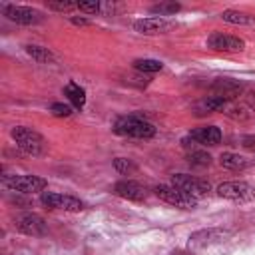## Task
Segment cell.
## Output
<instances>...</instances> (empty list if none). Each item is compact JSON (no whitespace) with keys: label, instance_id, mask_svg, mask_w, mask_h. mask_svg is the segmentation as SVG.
<instances>
[{"label":"cell","instance_id":"1","mask_svg":"<svg viewBox=\"0 0 255 255\" xmlns=\"http://www.w3.org/2000/svg\"><path fill=\"white\" fill-rule=\"evenodd\" d=\"M114 131L124 137H135V139H149L155 135V128L151 122L137 118V116H124L118 118L114 124Z\"/></svg>","mask_w":255,"mask_h":255},{"label":"cell","instance_id":"2","mask_svg":"<svg viewBox=\"0 0 255 255\" xmlns=\"http://www.w3.org/2000/svg\"><path fill=\"white\" fill-rule=\"evenodd\" d=\"M10 135H12V139L16 141V145H18L24 153H28V155H40V153L44 151L46 141H44V137H42L36 129H32V128L16 126V128H12Z\"/></svg>","mask_w":255,"mask_h":255},{"label":"cell","instance_id":"3","mask_svg":"<svg viewBox=\"0 0 255 255\" xmlns=\"http://www.w3.org/2000/svg\"><path fill=\"white\" fill-rule=\"evenodd\" d=\"M153 191L161 201H165L173 207H179V209H195L197 207V197L173 187L171 183L169 185H157Z\"/></svg>","mask_w":255,"mask_h":255},{"label":"cell","instance_id":"4","mask_svg":"<svg viewBox=\"0 0 255 255\" xmlns=\"http://www.w3.org/2000/svg\"><path fill=\"white\" fill-rule=\"evenodd\" d=\"M4 185L18 193H38L48 187V181L40 175H4Z\"/></svg>","mask_w":255,"mask_h":255},{"label":"cell","instance_id":"5","mask_svg":"<svg viewBox=\"0 0 255 255\" xmlns=\"http://www.w3.org/2000/svg\"><path fill=\"white\" fill-rule=\"evenodd\" d=\"M4 16L16 24H22V26H34V24H40L44 20V14L36 8H30V6H16V4H6L4 8Z\"/></svg>","mask_w":255,"mask_h":255},{"label":"cell","instance_id":"6","mask_svg":"<svg viewBox=\"0 0 255 255\" xmlns=\"http://www.w3.org/2000/svg\"><path fill=\"white\" fill-rule=\"evenodd\" d=\"M171 185L181 189V191H185V193H189V195H193V197H201L211 189L209 181H205L201 177H195V175H189V173L171 175Z\"/></svg>","mask_w":255,"mask_h":255},{"label":"cell","instance_id":"7","mask_svg":"<svg viewBox=\"0 0 255 255\" xmlns=\"http://www.w3.org/2000/svg\"><path fill=\"white\" fill-rule=\"evenodd\" d=\"M217 195L229 201H251L255 199V189L245 181H225L217 185Z\"/></svg>","mask_w":255,"mask_h":255},{"label":"cell","instance_id":"8","mask_svg":"<svg viewBox=\"0 0 255 255\" xmlns=\"http://www.w3.org/2000/svg\"><path fill=\"white\" fill-rule=\"evenodd\" d=\"M42 203L50 209H62V211H82L86 205L84 201H80L78 197H72V195H62V193H54V191H44L42 193Z\"/></svg>","mask_w":255,"mask_h":255},{"label":"cell","instance_id":"9","mask_svg":"<svg viewBox=\"0 0 255 255\" xmlns=\"http://www.w3.org/2000/svg\"><path fill=\"white\" fill-rule=\"evenodd\" d=\"M14 227L24 233V235H32V237H42L48 233V223L44 221V217L36 215V213H24L20 217L14 219Z\"/></svg>","mask_w":255,"mask_h":255},{"label":"cell","instance_id":"10","mask_svg":"<svg viewBox=\"0 0 255 255\" xmlns=\"http://www.w3.org/2000/svg\"><path fill=\"white\" fill-rule=\"evenodd\" d=\"M207 46L215 52H241L245 48V42L237 36H229L223 32H213L207 38Z\"/></svg>","mask_w":255,"mask_h":255},{"label":"cell","instance_id":"11","mask_svg":"<svg viewBox=\"0 0 255 255\" xmlns=\"http://www.w3.org/2000/svg\"><path fill=\"white\" fill-rule=\"evenodd\" d=\"M225 237H229V231H223V229H217V227L199 229V231L189 235V245L191 247H207V245L225 241Z\"/></svg>","mask_w":255,"mask_h":255},{"label":"cell","instance_id":"12","mask_svg":"<svg viewBox=\"0 0 255 255\" xmlns=\"http://www.w3.org/2000/svg\"><path fill=\"white\" fill-rule=\"evenodd\" d=\"M173 24L167 18H159V16H151V18H141L133 22V30L145 36H155V34H163L171 28Z\"/></svg>","mask_w":255,"mask_h":255},{"label":"cell","instance_id":"13","mask_svg":"<svg viewBox=\"0 0 255 255\" xmlns=\"http://www.w3.org/2000/svg\"><path fill=\"white\" fill-rule=\"evenodd\" d=\"M114 193L118 197H124V199H129V201H143L147 197V191L143 185H139L137 181H131V179H122L114 185Z\"/></svg>","mask_w":255,"mask_h":255},{"label":"cell","instance_id":"14","mask_svg":"<svg viewBox=\"0 0 255 255\" xmlns=\"http://www.w3.org/2000/svg\"><path fill=\"white\" fill-rule=\"evenodd\" d=\"M191 141H197L201 145H217L221 141V129L217 126H203L189 131Z\"/></svg>","mask_w":255,"mask_h":255},{"label":"cell","instance_id":"15","mask_svg":"<svg viewBox=\"0 0 255 255\" xmlns=\"http://www.w3.org/2000/svg\"><path fill=\"white\" fill-rule=\"evenodd\" d=\"M225 104H227V98H223V96H209V98H203L201 102L195 104V114H197V116L213 114V112L223 110Z\"/></svg>","mask_w":255,"mask_h":255},{"label":"cell","instance_id":"16","mask_svg":"<svg viewBox=\"0 0 255 255\" xmlns=\"http://www.w3.org/2000/svg\"><path fill=\"white\" fill-rule=\"evenodd\" d=\"M64 96L70 100V104L76 110H82L86 106V90L82 86H78L76 82H68L64 88Z\"/></svg>","mask_w":255,"mask_h":255},{"label":"cell","instance_id":"17","mask_svg":"<svg viewBox=\"0 0 255 255\" xmlns=\"http://www.w3.org/2000/svg\"><path fill=\"white\" fill-rule=\"evenodd\" d=\"M219 163H221L223 167H227V169H245V167L249 165V161H247L243 155H239V153H231V151L221 153Z\"/></svg>","mask_w":255,"mask_h":255},{"label":"cell","instance_id":"18","mask_svg":"<svg viewBox=\"0 0 255 255\" xmlns=\"http://www.w3.org/2000/svg\"><path fill=\"white\" fill-rule=\"evenodd\" d=\"M221 20L229 22V24H239V26H247V24L255 22L253 16H249L245 12H239V10H223L221 12Z\"/></svg>","mask_w":255,"mask_h":255},{"label":"cell","instance_id":"19","mask_svg":"<svg viewBox=\"0 0 255 255\" xmlns=\"http://www.w3.org/2000/svg\"><path fill=\"white\" fill-rule=\"evenodd\" d=\"M26 54L32 56L36 62L40 64H48V62H54V54L48 50V48H42V46H36V44H28L26 46Z\"/></svg>","mask_w":255,"mask_h":255},{"label":"cell","instance_id":"20","mask_svg":"<svg viewBox=\"0 0 255 255\" xmlns=\"http://www.w3.org/2000/svg\"><path fill=\"white\" fill-rule=\"evenodd\" d=\"M133 68L137 72H143V74H155L163 68V64L159 60H151V58H139V60H133Z\"/></svg>","mask_w":255,"mask_h":255},{"label":"cell","instance_id":"21","mask_svg":"<svg viewBox=\"0 0 255 255\" xmlns=\"http://www.w3.org/2000/svg\"><path fill=\"white\" fill-rule=\"evenodd\" d=\"M179 10H181V6H179L177 2H159V4H155V6L149 8V12L155 14V16H159V18L171 16V14L179 12Z\"/></svg>","mask_w":255,"mask_h":255},{"label":"cell","instance_id":"22","mask_svg":"<svg viewBox=\"0 0 255 255\" xmlns=\"http://www.w3.org/2000/svg\"><path fill=\"white\" fill-rule=\"evenodd\" d=\"M187 161H189L193 167H207V165L211 163V155H209L207 151H203V149H195V151H191V153L187 155Z\"/></svg>","mask_w":255,"mask_h":255},{"label":"cell","instance_id":"23","mask_svg":"<svg viewBox=\"0 0 255 255\" xmlns=\"http://www.w3.org/2000/svg\"><path fill=\"white\" fill-rule=\"evenodd\" d=\"M215 88L217 90H221V94L219 96H227V94H233V92H237V90H241V86L237 84V82H233V80H227V78H223V80H217L215 82Z\"/></svg>","mask_w":255,"mask_h":255},{"label":"cell","instance_id":"24","mask_svg":"<svg viewBox=\"0 0 255 255\" xmlns=\"http://www.w3.org/2000/svg\"><path fill=\"white\" fill-rule=\"evenodd\" d=\"M50 112H52V116H56V118H68V116H72V106H68V104H60V102H56V104H52L50 106Z\"/></svg>","mask_w":255,"mask_h":255},{"label":"cell","instance_id":"25","mask_svg":"<svg viewBox=\"0 0 255 255\" xmlns=\"http://www.w3.org/2000/svg\"><path fill=\"white\" fill-rule=\"evenodd\" d=\"M48 8H50V10H56V12H70V10L78 8V2H68V0L48 2Z\"/></svg>","mask_w":255,"mask_h":255},{"label":"cell","instance_id":"26","mask_svg":"<svg viewBox=\"0 0 255 255\" xmlns=\"http://www.w3.org/2000/svg\"><path fill=\"white\" fill-rule=\"evenodd\" d=\"M114 167H116L120 173H129V171L135 169L133 161H131V159H126V157H116V159H114Z\"/></svg>","mask_w":255,"mask_h":255},{"label":"cell","instance_id":"27","mask_svg":"<svg viewBox=\"0 0 255 255\" xmlns=\"http://www.w3.org/2000/svg\"><path fill=\"white\" fill-rule=\"evenodd\" d=\"M78 10L80 12H86V14H98L102 10V4L100 2H78Z\"/></svg>","mask_w":255,"mask_h":255},{"label":"cell","instance_id":"28","mask_svg":"<svg viewBox=\"0 0 255 255\" xmlns=\"http://www.w3.org/2000/svg\"><path fill=\"white\" fill-rule=\"evenodd\" d=\"M70 22L76 24V26H90V20L88 18H78V16H70Z\"/></svg>","mask_w":255,"mask_h":255},{"label":"cell","instance_id":"29","mask_svg":"<svg viewBox=\"0 0 255 255\" xmlns=\"http://www.w3.org/2000/svg\"><path fill=\"white\" fill-rule=\"evenodd\" d=\"M243 141H245V143H243L245 147H253V137H245Z\"/></svg>","mask_w":255,"mask_h":255},{"label":"cell","instance_id":"30","mask_svg":"<svg viewBox=\"0 0 255 255\" xmlns=\"http://www.w3.org/2000/svg\"><path fill=\"white\" fill-rule=\"evenodd\" d=\"M171 255H193V253H187V251H175V253H171Z\"/></svg>","mask_w":255,"mask_h":255}]
</instances>
